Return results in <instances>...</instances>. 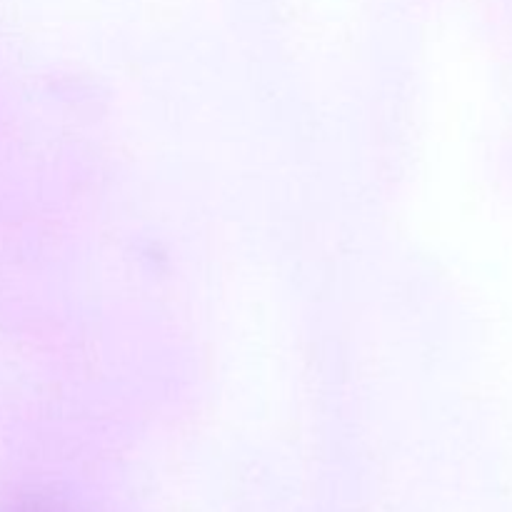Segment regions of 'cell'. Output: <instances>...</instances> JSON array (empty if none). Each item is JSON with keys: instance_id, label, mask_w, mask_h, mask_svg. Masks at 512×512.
Wrapping results in <instances>:
<instances>
[{"instance_id": "obj_1", "label": "cell", "mask_w": 512, "mask_h": 512, "mask_svg": "<svg viewBox=\"0 0 512 512\" xmlns=\"http://www.w3.org/2000/svg\"><path fill=\"white\" fill-rule=\"evenodd\" d=\"M15 512H53V510L43 508V505H25V508H20V510H15Z\"/></svg>"}]
</instances>
